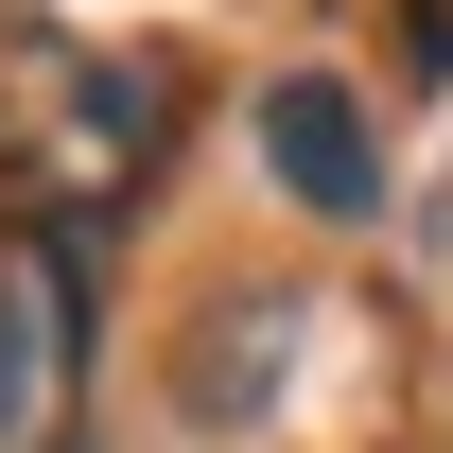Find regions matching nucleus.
<instances>
[{"label": "nucleus", "instance_id": "nucleus-1", "mask_svg": "<svg viewBox=\"0 0 453 453\" xmlns=\"http://www.w3.org/2000/svg\"><path fill=\"white\" fill-rule=\"evenodd\" d=\"M262 174H280L314 226H366V210H384V140H366V105H349L332 70H280V88H262Z\"/></svg>", "mask_w": 453, "mask_h": 453}, {"label": "nucleus", "instance_id": "nucleus-2", "mask_svg": "<svg viewBox=\"0 0 453 453\" xmlns=\"http://www.w3.org/2000/svg\"><path fill=\"white\" fill-rule=\"evenodd\" d=\"M53 401V262H0V436Z\"/></svg>", "mask_w": 453, "mask_h": 453}]
</instances>
